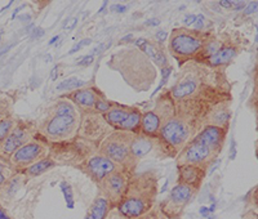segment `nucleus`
<instances>
[{
    "label": "nucleus",
    "mask_w": 258,
    "mask_h": 219,
    "mask_svg": "<svg viewBox=\"0 0 258 219\" xmlns=\"http://www.w3.org/2000/svg\"><path fill=\"white\" fill-rule=\"evenodd\" d=\"M169 89L174 105V115L186 121L194 137L206 126L212 108L231 100V85L225 68L211 67L203 62L183 63Z\"/></svg>",
    "instance_id": "f257e3e1"
},
{
    "label": "nucleus",
    "mask_w": 258,
    "mask_h": 219,
    "mask_svg": "<svg viewBox=\"0 0 258 219\" xmlns=\"http://www.w3.org/2000/svg\"><path fill=\"white\" fill-rule=\"evenodd\" d=\"M159 178L154 170L137 173L129 178L123 197L116 210L125 219H135L155 206L158 197Z\"/></svg>",
    "instance_id": "f03ea898"
},
{
    "label": "nucleus",
    "mask_w": 258,
    "mask_h": 219,
    "mask_svg": "<svg viewBox=\"0 0 258 219\" xmlns=\"http://www.w3.org/2000/svg\"><path fill=\"white\" fill-rule=\"evenodd\" d=\"M227 129L206 126L190 139L177 156V165H197L208 170L225 144Z\"/></svg>",
    "instance_id": "7ed1b4c3"
},
{
    "label": "nucleus",
    "mask_w": 258,
    "mask_h": 219,
    "mask_svg": "<svg viewBox=\"0 0 258 219\" xmlns=\"http://www.w3.org/2000/svg\"><path fill=\"white\" fill-rule=\"evenodd\" d=\"M109 64L114 70L120 71L126 83L137 91H147L156 79L155 66L137 48H128L116 53Z\"/></svg>",
    "instance_id": "20e7f679"
},
{
    "label": "nucleus",
    "mask_w": 258,
    "mask_h": 219,
    "mask_svg": "<svg viewBox=\"0 0 258 219\" xmlns=\"http://www.w3.org/2000/svg\"><path fill=\"white\" fill-rule=\"evenodd\" d=\"M79 124L80 116L74 103L62 100L53 106L52 116L41 126V134L54 143L66 142L78 134Z\"/></svg>",
    "instance_id": "39448f33"
},
{
    "label": "nucleus",
    "mask_w": 258,
    "mask_h": 219,
    "mask_svg": "<svg viewBox=\"0 0 258 219\" xmlns=\"http://www.w3.org/2000/svg\"><path fill=\"white\" fill-rule=\"evenodd\" d=\"M194 137L190 126L176 115L160 126L156 135V154L160 158L176 159Z\"/></svg>",
    "instance_id": "423d86ee"
},
{
    "label": "nucleus",
    "mask_w": 258,
    "mask_h": 219,
    "mask_svg": "<svg viewBox=\"0 0 258 219\" xmlns=\"http://www.w3.org/2000/svg\"><path fill=\"white\" fill-rule=\"evenodd\" d=\"M133 138H135V133H131V131L112 130L109 135H106L101 140L97 149V154L111 160L125 172L135 174L136 167L138 164L136 163L131 154V143Z\"/></svg>",
    "instance_id": "0eeeda50"
},
{
    "label": "nucleus",
    "mask_w": 258,
    "mask_h": 219,
    "mask_svg": "<svg viewBox=\"0 0 258 219\" xmlns=\"http://www.w3.org/2000/svg\"><path fill=\"white\" fill-rule=\"evenodd\" d=\"M209 36H211L209 32L197 31L187 27H178L172 31L168 49L182 66L186 62L194 61L197 58L198 54L206 45Z\"/></svg>",
    "instance_id": "6e6552de"
},
{
    "label": "nucleus",
    "mask_w": 258,
    "mask_h": 219,
    "mask_svg": "<svg viewBox=\"0 0 258 219\" xmlns=\"http://www.w3.org/2000/svg\"><path fill=\"white\" fill-rule=\"evenodd\" d=\"M197 188L191 187L188 184L178 183L177 182L170 190L169 195L165 200L159 204V211L167 219H179L185 211L186 206L191 201L194 196L197 195Z\"/></svg>",
    "instance_id": "1a4fd4ad"
},
{
    "label": "nucleus",
    "mask_w": 258,
    "mask_h": 219,
    "mask_svg": "<svg viewBox=\"0 0 258 219\" xmlns=\"http://www.w3.org/2000/svg\"><path fill=\"white\" fill-rule=\"evenodd\" d=\"M50 154V147L48 146L43 140L32 139L29 140L26 144L17 150V151L11 156L8 163L11 164V167L13 168L16 173L24 172L25 169L35 164L36 161L41 160V159L48 158Z\"/></svg>",
    "instance_id": "9d476101"
},
{
    "label": "nucleus",
    "mask_w": 258,
    "mask_h": 219,
    "mask_svg": "<svg viewBox=\"0 0 258 219\" xmlns=\"http://www.w3.org/2000/svg\"><path fill=\"white\" fill-rule=\"evenodd\" d=\"M110 125L105 120L102 114L97 111H84L83 117L80 119L78 137L84 139L89 143H101V140L109 135Z\"/></svg>",
    "instance_id": "9b49d317"
},
{
    "label": "nucleus",
    "mask_w": 258,
    "mask_h": 219,
    "mask_svg": "<svg viewBox=\"0 0 258 219\" xmlns=\"http://www.w3.org/2000/svg\"><path fill=\"white\" fill-rule=\"evenodd\" d=\"M103 117L114 130L131 131L138 134L141 129L142 114L138 108L114 106L109 112L103 115Z\"/></svg>",
    "instance_id": "f8f14e48"
},
{
    "label": "nucleus",
    "mask_w": 258,
    "mask_h": 219,
    "mask_svg": "<svg viewBox=\"0 0 258 219\" xmlns=\"http://www.w3.org/2000/svg\"><path fill=\"white\" fill-rule=\"evenodd\" d=\"M133 174L125 172L121 168H117L116 170L111 172L109 175H106L105 178L97 184L98 192H101L103 196H106L109 199L112 207H116L121 197H123L124 192H125L129 178Z\"/></svg>",
    "instance_id": "ddd939ff"
},
{
    "label": "nucleus",
    "mask_w": 258,
    "mask_h": 219,
    "mask_svg": "<svg viewBox=\"0 0 258 219\" xmlns=\"http://www.w3.org/2000/svg\"><path fill=\"white\" fill-rule=\"evenodd\" d=\"M78 168L88 175L94 183L98 184L106 175H109L110 173L120 167H117L116 164L112 163L105 156L100 155V154H94V155L89 156L88 159H85L82 164H79Z\"/></svg>",
    "instance_id": "4468645a"
},
{
    "label": "nucleus",
    "mask_w": 258,
    "mask_h": 219,
    "mask_svg": "<svg viewBox=\"0 0 258 219\" xmlns=\"http://www.w3.org/2000/svg\"><path fill=\"white\" fill-rule=\"evenodd\" d=\"M31 137L32 129L30 126H15L6 139L0 143V159L8 161L20 147L31 140Z\"/></svg>",
    "instance_id": "2eb2a0df"
},
{
    "label": "nucleus",
    "mask_w": 258,
    "mask_h": 219,
    "mask_svg": "<svg viewBox=\"0 0 258 219\" xmlns=\"http://www.w3.org/2000/svg\"><path fill=\"white\" fill-rule=\"evenodd\" d=\"M135 47L141 50L142 53H145L147 57L153 59L154 63L158 67H160L161 70H164V68H167L169 66L163 44L153 43V41L147 40V39L138 38L135 40Z\"/></svg>",
    "instance_id": "dca6fc26"
},
{
    "label": "nucleus",
    "mask_w": 258,
    "mask_h": 219,
    "mask_svg": "<svg viewBox=\"0 0 258 219\" xmlns=\"http://www.w3.org/2000/svg\"><path fill=\"white\" fill-rule=\"evenodd\" d=\"M177 174H178L177 179L178 183L188 184L199 191L206 178L207 169L197 165H177Z\"/></svg>",
    "instance_id": "f3484780"
},
{
    "label": "nucleus",
    "mask_w": 258,
    "mask_h": 219,
    "mask_svg": "<svg viewBox=\"0 0 258 219\" xmlns=\"http://www.w3.org/2000/svg\"><path fill=\"white\" fill-rule=\"evenodd\" d=\"M101 97H103L102 94L93 88H82V89L66 94V100L73 102L74 105L79 106L84 111H92L94 110L96 102Z\"/></svg>",
    "instance_id": "a211bd4d"
},
{
    "label": "nucleus",
    "mask_w": 258,
    "mask_h": 219,
    "mask_svg": "<svg viewBox=\"0 0 258 219\" xmlns=\"http://www.w3.org/2000/svg\"><path fill=\"white\" fill-rule=\"evenodd\" d=\"M231 100L223 101V102L218 103L216 107L212 108V111L209 112L206 119V126H216V128H222L229 130V123L230 119H231Z\"/></svg>",
    "instance_id": "6ab92c4d"
},
{
    "label": "nucleus",
    "mask_w": 258,
    "mask_h": 219,
    "mask_svg": "<svg viewBox=\"0 0 258 219\" xmlns=\"http://www.w3.org/2000/svg\"><path fill=\"white\" fill-rule=\"evenodd\" d=\"M239 52H240V45H239L238 40H232L231 43L227 44L225 48L217 52L216 54H213L209 58L202 61L203 63L208 64L211 67H222L225 68V66H227L229 63H231L232 59L235 57H238Z\"/></svg>",
    "instance_id": "aec40b11"
},
{
    "label": "nucleus",
    "mask_w": 258,
    "mask_h": 219,
    "mask_svg": "<svg viewBox=\"0 0 258 219\" xmlns=\"http://www.w3.org/2000/svg\"><path fill=\"white\" fill-rule=\"evenodd\" d=\"M151 151H156V139L155 138L147 137V135L135 134L132 143H131V154L135 159L136 163H140L145 156H147Z\"/></svg>",
    "instance_id": "412c9836"
},
{
    "label": "nucleus",
    "mask_w": 258,
    "mask_h": 219,
    "mask_svg": "<svg viewBox=\"0 0 258 219\" xmlns=\"http://www.w3.org/2000/svg\"><path fill=\"white\" fill-rule=\"evenodd\" d=\"M111 209H114V207H112L109 199L101 192H98V195L96 196V199L93 200L88 211L85 214L84 219H105Z\"/></svg>",
    "instance_id": "4be33fe9"
},
{
    "label": "nucleus",
    "mask_w": 258,
    "mask_h": 219,
    "mask_svg": "<svg viewBox=\"0 0 258 219\" xmlns=\"http://www.w3.org/2000/svg\"><path fill=\"white\" fill-rule=\"evenodd\" d=\"M56 167H57L56 161L53 160L50 156H48V158L41 159V160L36 161L35 164L30 165L27 169L24 170V173L27 175V177H30V178H35V177L44 174L45 172H48V170L53 169V168H56Z\"/></svg>",
    "instance_id": "5701e85b"
},
{
    "label": "nucleus",
    "mask_w": 258,
    "mask_h": 219,
    "mask_svg": "<svg viewBox=\"0 0 258 219\" xmlns=\"http://www.w3.org/2000/svg\"><path fill=\"white\" fill-rule=\"evenodd\" d=\"M15 170L11 167V164L8 161L0 159V187H3L11 181L13 175H15Z\"/></svg>",
    "instance_id": "b1692460"
},
{
    "label": "nucleus",
    "mask_w": 258,
    "mask_h": 219,
    "mask_svg": "<svg viewBox=\"0 0 258 219\" xmlns=\"http://www.w3.org/2000/svg\"><path fill=\"white\" fill-rule=\"evenodd\" d=\"M85 84H87V83L78 79V78H69V79L63 80V82L59 83V84L57 85V91H73L74 92L84 88Z\"/></svg>",
    "instance_id": "393cba45"
},
{
    "label": "nucleus",
    "mask_w": 258,
    "mask_h": 219,
    "mask_svg": "<svg viewBox=\"0 0 258 219\" xmlns=\"http://www.w3.org/2000/svg\"><path fill=\"white\" fill-rule=\"evenodd\" d=\"M15 128V121L12 119H6L0 121V143L7 138V135Z\"/></svg>",
    "instance_id": "a878e982"
},
{
    "label": "nucleus",
    "mask_w": 258,
    "mask_h": 219,
    "mask_svg": "<svg viewBox=\"0 0 258 219\" xmlns=\"http://www.w3.org/2000/svg\"><path fill=\"white\" fill-rule=\"evenodd\" d=\"M112 107H114V105H112L111 102H109L107 100H105V97H101V98H98V101L96 102V106H94V111L105 115L106 112H109Z\"/></svg>",
    "instance_id": "bb28decb"
},
{
    "label": "nucleus",
    "mask_w": 258,
    "mask_h": 219,
    "mask_svg": "<svg viewBox=\"0 0 258 219\" xmlns=\"http://www.w3.org/2000/svg\"><path fill=\"white\" fill-rule=\"evenodd\" d=\"M221 7L226 9H234V11H239V9H243L246 7V2H232V0H221L218 2Z\"/></svg>",
    "instance_id": "cd10ccee"
},
{
    "label": "nucleus",
    "mask_w": 258,
    "mask_h": 219,
    "mask_svg": "<svg viewBox=\"0 0 258 219\" xmlns=\"http://www.w3.org/2000/svg\"><path fill=\"white\" fill-rule=\"evenodd\" d=\"M161 214L160 211H159V207L158 206H154L151 210H149L147 213L142 214V215L137 216V218L135 219H160Z\"/></svg>",
    "instance_id": "c85d7f7f"
},
{
    "label": "nucleus",
    "mask_w": 258,
    "mask_h": 219,
    "mask_svg": "<svg viewBox=\"0 0 258 219\" xmlns=\"http://www.w3.org/2000/svg\"><path fill=\"white\" fill-rule=\"evenodd\" d=\"M170 72H172V67H170V66H168L167 68H164V70H163V78H161V82H160V84L158 85V88H156L155 91H154L153 96H155V94L158 93L159 91H160L161 88L164 87V84H167L168 79H169V75H170Z\"/></svg>",
    "instance_id": "c756f323"
},
{
    "label": "nucleus",
    "mask_w": 258,
    "mask_h": 219,
    "mask_svg": "<svg viewBox=\"0 0 258 219\" xmlns=\"http://www.w3.org/2000/svg\"><path fill=\"white\" fill-rule=\"evenodd\" d=\"M206 27V17L203 15L197 16V20L194 22V30H197V31H203Z\"/></svg>",
    "instance_id": "7c9ffc66"
},
{
    "label": "nucleus",
    "mask_w": 258,
    "mask_h": 219,
    "mask_svg": "<svg viewBox=\"0 0 258 219\" xmlns=\"http://www.w3.org/2000/svg\"><path fill=\"white\" fill-rule=\"evenodd\" d=\"M91 43H92L91 39H84V40H82V41H79V43H78V44H75V45H74V47L71 48L70 50H69L68 54H74V53L79 52V50L82 49V48L84 47V45H88V44H91Z\"/></svg>",
    "instance_id": "2f4dec72"
},
{
    "label": "nucleus",
    "mask_w": 258,
    "mask_h": 219,
    "mask_svg": "<svg viewBox=\"0 0 258 219\" xmlns=\"http://www.w3.org/2000/svg\"><path fill=\"white\" fill-rule=\"evenodd\" d=\"M257 9H258L257 2H250V3H248V6L245 7V9H244V15L245 16L252 15V13L257 12Z\"/></svg>",
    "instance_id": "473e14b6"
},
{
    "label": "nucleus",
    "mask_w": 258,
    "mask_h": 219,
    "mask_svg": "<svg viewBox=\"0 0 258 219\" xmlns=\"http://www.w3.org/2000/svg\"><path fill=\"white\" fill-rule=\"evenodd\" d=\"M94 61V56H92V54H88V56L83 57L82 59H79V61L77 62L78 66H89V64L93 63Z\"/></svg>",
    "instance_id": "72a5a7b5"
},
{
    "label": "nucleus",
    "mask_w": 258,
    "mask_h": 219,
    "mask_svg": "<svg viewBox=\"0 0 258 219\" xmlns=\"http://www.w3.org/2000/svg\"><path fill=\"white\" fill-rule=\"evenodd\" d=\"M105 219H125V218H124V216L116 210V207H114V209L110 210V213L107 214V216H106Z\"/></svg>",
    "instance_id": "f704fd0d"
},
{
    "label": "nucleus",
    "mask_w": 258,
    "mask_h": 219,
    "mask_svg": "<svg viewBox=\"0 0 258 219\" xmlns=\"http://www.w3.org/2000/svg\"><path fill=\"white\" fill-rule=\"evenodd\" d=\"M168 34L164 31V30H160V31H158L155 34V39H156V43H160L163 44L165 41V39H167Z\"/></svg>",
    "instance_id": "c9c22d12"
},
{
    "label": "nucleus",
    "mask_w": 258,
    "mask_h": 219,
    "mask_svg": "<svg viewBox=\"0 0 258 219\" xmlns=\"http://www.w3.org/2000/svg\"><path fill=\"white\" fill-rule=\"evenodd\" d=\"M43 35H44V29H41V27H35L31 31V39H39Z\"/></svg>",
    "instance_id": "e433bc0d"
},
{
    "label": "nucleus",
    "mask_w": 258,
    "mask_h": 219,
    "mask_svg": "<svg viewBox=\"0 0 258 219\" xmlns=\"http://www.w3.org/2000/svg\"><path fill=\"white\" fill-rule=\"evenodd\" d=\"M110 11L114 13H124L126 11V7L121 6V4H114V6L110 7Z\"/></svg>",
    "instance_id": "4c0bfd02"
},
{
    "label": "nucleus",
    "mask_w": 258,
    "mask_h": 219,
    "mask_svg": "<svg viewBox=\"0 0 258 219\" xmlns=\"http://www.w3.org/2000/svg\"><path fill=\"white\" fill-rule=\"evenodd\" d=\"M195 20H197V16L195 15H186L185 18H183V24H185L186 27L191 26V25H194Z\"/></svg>",
    "instance_id": "58836bf2"
},
{
    "label": "nucleus",
    "mask_w": 258,
    "mask_h": 219,
    "mask_svg": "<svg viewBox=\"0 0 258 219\" xmlns=\"http://www.w3.org/2000/svg\"><path fill=\"white\" fill-rule=\"evenodd\" d=\"M109 47H110V43L106 44V45H103V44H100V45H97V47L93 49V52H92V56H94V54H100L101 52L106 50Z\"/></svg>",
    "instance_id": "ea45409f"
},
{
    "label": "nucleus",
    "mask_w": 258,
    "mask_h": 219,
    "mask_svg": "<svg viewBox=\"0 0 258 219\" xmlns=\"http://www.w3.org/2000/svg\"><path fill=\"white\" fill-rule=\"evenodd\" d=\"M159 24H160V21H159L158 18H151V20L145 21V25H146V26H158Z\"/></svg>",
    "instance_id": "a19ab883"
},
{
    "label": "nucleus",
    "mask_w": 258,
    "mask_h": 219,
    "mask_svg": "<svg viewBox=\"0 0 258 219\" xmlns=\"http://www.w3.org/2000/svg\"><path fill=\"white\" fill-rule=\"evenodd\" d=\"M243 219H258L257 213H255L254 209H253V210H250V211H248V214H245Z\"/></svg>",
    "instance_id": "79ce46f5"
},
{
    "label": "nucleus",
    "mask_w": 258,
    "mask_h": 219,
    "mask_svg": "<svg viewBox=\"0 0 258 219\" xmlns=\"http://www.w3.org/2000/svg\"><path fill=\"white\" fill-rule=\"evenodd\" d=\"M132 38H133V35H132V34H129V35L124 36V38L121 39V40H120V43H126V41H129V40H131V39H132Z\"/></svg>",
    "instance_id": "37998d69"
},
{
    "label": "nucleus",
    "mask_w": 258,
    "mask_h": 219,
    "mask_svg": "<svg viewBox=\"0 0 258 219\" xmlns=\"http://www.w3.org/2000/svg\"><path fill=\"white\" fill-rule=\"evenodd\" d=\"M57 68H58V67H54V70H53L52 75H50V79H52V80H56L57 76H58V75H57Z\"/></svg>",
    "instance_id": "c03bdc74"
},
{
    "label": "nucleus",
    "mask_w": 258,
    "mask_h": 219,
    "mask_svg": "<svg viewBox=\"0 0 258 219\" xmlns=\"http://www.w3.org/2000/svg\"><path fill=\"white\" fill-rule=\"evenodd\" d=\"M20 20L21 21H29V20H31V16H29V15L20 16Z\"/></svg>",
    "instance_id": "a18cd8bd"
},
{
    "label": "nucleus",
    "mask_w": 258,
    "mask_h": 219,
    "mask_svg": "<svg viewBox=\"0 0 258 219\" xmlns=\"http://www.w3.org/2000/svg\"><path fill=\"white\" fill-rule=\"evenodd\" d=\"M0 219H9L8 216L4 214V211H3V209H2V207H0Z\"/></svg>",
    "instance_id": "49530a36"
},
{
    "label": "nucleus",
    "mask_w": 258,
    "mask_h": 219,
    "mask_svg": "<svg viewBox=\"0 0 258 219\" xmlns=\"http://www.w3.org/2000/svg\"><path fill=\"white\" fill-rule=\"evenodd\" d=\"M75 26H77V18H73V22H71V25L69 26V29H74Z\"/></svg>",
    "instance_id": "de8ad7c7"
},
{
    "label": "nucleus",
    "mask_w": 258,
    "mask_h": 219,
    "mask_svg": "<svg viewBox=\"0 0 258 219\" xmlns=\"http://www.w3.org/2000/svg\"><path fill=\"white\" fill-rule=\"evenodd\" d=\"M57 40H58V36H54V38H53V39H50V40H49V45L54 44Z\"/></svg>",
    "instance_id": "09e8293b"
},
{
    "label": "nucleus",
    "mask_w": 258,
    "mask_h": 219,
    "mask_svg": "<svg viewBox=\"0 0 258 219\" xmlns=\"http://www.w3.org/2000/svg\"><path fill=\"white\" fill-rule=\"evenodd\" d=\"M2 36H3V29L0 27V41H2Z\"/></svg>",
    "instance_id": "8fccbe9b"
},
{
    "label": "nucleus",
    "mask_w": 258,
    "mask_h": 219,
    "mask_svg": "<svg viewBox=\"0 0 258 219\" xmlns=\"http://www.w3.org/2000/svg\"><path fill=\"white\" fill-rule=\"evenodd\" d=\"M0 121H2V119H0Z\"/></svg>",
    "instance_id": "3c124183"
},
{
    "label": "nucleus",
    "mask_w": 258,
    "mask_h": 219,
    "mask_svg": "<svg viewBox=\"0 0 258 219\" xmlns=\"http://www.w3.org/2000/svg\"><path fill=\"white\" fill-rule=\"evenodd\" d=\"M164 219H167V218H164Z\"/></svg>",
    "instance_id": "603ef678"
}]
</instances>
